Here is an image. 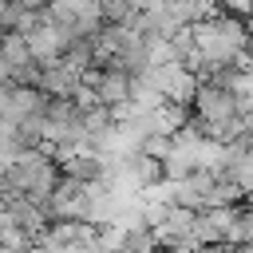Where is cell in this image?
Masks as SVG:
<instances>
[{
	"mask_svg": "<svg viewBox=\"0 0 253 253\" xmlns=\"http://www.w3.org/2000/svg\"><path fill=\"white\" fill-rule=\"evenodd\" d=\"M190 28H194V59L186 63L190 71L206 67V71L213 75V71L245 67V63H249V55H245V47H249V28H245L241 16H233V12H213V16H206V20L190 24Z\"/></svg>",
	"mask_w": 253,
	"mask_h": 253,
	"instance_id": "obj_1",
	"label": "cell"
},
{
	"mask_svg": "<svg viewBox=\"0 0 253 253\" xmlns=\"http://www.w3.org/2000/svg\"><path fill=\"white\" fill-rule=\"evenodd\" d=\"M0 182H4L8 190H16L20 198L47 202V194H51L55 182H59V170H55V162H51L43 150H20V154L4 166Z\"/></svg>",
	"mask_w": 253,
	"mask_h": 253,
	"instance_id": "obj_2",
	"label": "cell"
},
{
	"mask_svg": "<svg viewBox=\"0 0 253 253\" xmlns=\"http://www.w3.org/2000/svg\"><path fill=\"white\" fill-rule=\"evenodd\" d=\"M24 40H28V51H32L36 63H51V59H59V55L67 51V43H71V36H67L55 20H47L43 12H40L36 24L24 32Z\"/></svg>",
	"mask_w": 253,
	"mask_h": 253,
	"instance_id": "obj_3",
	"label": "cell"
},
{
	"mask_svg": "<svg viewBox=\"0 0 253 253\" xmlns=\"http://www.w3.org/2000/svg\"><path fill=\"white\" fill-rule=\"evenodd\" d=\"M83 79L95 87V99H99L103 107H119V103H126V99H130V83H134V75H130V71H123V67L87 71Z\"/></svg>",
	"mask_w": 253,
	"mask_h": 253,
	"instance_id": "obj_4",
	"label": "cell"
},
{
	"mask_svg": "<svg viewBox=\"0 0 253 253\" xmlns=\"http://www.w3.org/2000/svg\"><path fill=\"white\" fill-rule=\"evenodd\" d=\"M4 79H8V67H4V59H0V83H4Z\"/></svg>",
	"mask_w": 253,
	"mask_h": 253,
	"instance_id": "obj_5",
	"label": "cell"
}]
</instances>
